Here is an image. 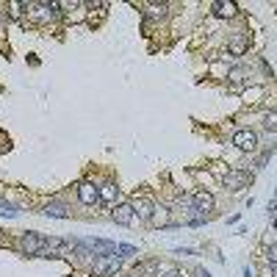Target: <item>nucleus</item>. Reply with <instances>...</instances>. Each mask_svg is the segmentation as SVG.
Returning <instances> with one entry per match:
<instances>
[{
	"instance_id": "6ab92c4d",
	"label": "nucleus",
	"mask_w": 277,
	"mask_h": 277,
	"mask_svg": "<svg viewBox=\"0 0 277 277\" xmlns=\"http://www.w3.org/2000/svg\"><path fill=\"white\" fill-rule=\"evenodd\" d=\"M269 263H277V244L269 247Z\"/></svg>"
},
{
	"instance_id": "b1692460",
	"label": "nucleus",
	"mask_w": 277,
	"mask_h": 277,
	"mask_svg": "<svg viewBox=\"0 0 277 277\" xmlns=\"http://www.w3.org/2000/svg\"><path fill=\"white\" fill-rule=\"evenodd\" d=\"M200 277H208V272H200Z\"/></svg>"
},
{
	"instance_id": "0eeeda50",
	"label": "nucleus",
	"mask_w": 277,
	"mask_h": 277,
	"mask_svg": "<svg viewBox=\"0 0 277 277\" xmlns=\"http://www.w3.org/2000/svg\"><path fill=\"white\" fill-rule=\"evenodd\" d=\"M214 14H216V17L230 19V17L239 14V6H236L233 0H216V3H214Z\"/></svg>"
},
{
	"instance_id": "f03ea898",
	"label": "nucleus",
	"mask_w": 277,
	"mask_h": 277,
	"mask_svg": "<svg viewBox=\"0 0 277 277\" xmlns=\"http://www.w3.org/2000/svg\"><path fill=\"white\" fill-rule=\"evenodd\" d=\"M19 249H23L25 255H39L45 249V239L39 233H23V239H19Z\"/></svg>"
},
{
	"instance_id": "f8f14e48",
	"label": "nucleus",
	"mask_w": 277,
	"mask_h": 277,
	"mask_svg": "<svg viewBox=\"0 0 277 277\" xmlns=\"http://www.w3.org/2000/svg\"><path fill=\"white\" fill-rule=\"evenodd\" d=\"M45 214L47 216H56V219H67V216H70V214H67V208L58 205V202H50V205L45 208Z\"/></svg>"
},
{
	"instance_id": "1a4fd4ad",
	"label": "nucleus",
	"mask_w": 277,
	"mask_h": 277,
	"mask_svg": "<svg viewBox=\"0 0 277 277\" xmlns=\"http://www.w3.org/2000/svg\"><path fill=\"white\" fill-rule=\"evenodd\" d=\"M247 183H249V175H247V172H227V175H225V186L233 188V191L244 188Z\"/></svg>"
},
{
	"instance_id": "393cba45",
	"label": "nucleus",
	"mask_w": 277,
	"mask_h": 277,
	"mask_svg": "<svg viewBox=\"0 0 277 277\" xmlns=\"http://www.w3.org/2000/svg\"><path fill=\"white\" fill-rule=\"evenodd\" d=\"M274 227H277V216H274Z\"/></svg>"
},
{
	"instance_id": "f3484780",
	"label": "nucleus",
	"mask_w": 277,
	"mask_h": 277,
	"mask_svg": "<svg viewBox=\"0 0 277 277\" xmlns=\"http://www.w3.org/2000/svg\"><path fill=\"white\" fill-rule=\"evenodd\" d=\"M0 214H3V216H14L17 211L9 205V202H3V200H0Z\"/></svg>"
},
{
	"instance_id": "f257e3e1",
	"label": "nucleus",
	"mask_w": 277,
	"mask_h": 277,
	"mask_svg": "<svg viewBox=\"0 0 277 277\" xmlns=\"http://www.w3.org/2000/svg\"><path fill=\"white\" fill-rule=\"evenodd\" d=\"M119 266H122V258L119 255H97L94 258V274L97 277H105V274H117Z\"/></svg>"
},
{
	"instance_id": "7ed1b4c3",
	"label": "nucleus",
	"mask_w": 277,
	"mask_h": 277,
	"mask_svg": "<svg viewBox=\"0 0 277 277\" xmlns=\"http://www.w3.org/2000/svg\"><path fill=\"white\" fill-rule=\"evenodd\" d=\"M233 144L239 147V150H255V144H258V136H255V131H249V127H244V131H236V136H233Z\"/></svg>"
},
{
	"instance_id": "9b49d317",
	"label": "nucleus",
	"mask_w": 277,
	"mask_h": 277,
	"mask_svg": "<svg viewBox=\"0 0 277 277\" xmlns=\"http://www.w3.org/2000/svg\"><path fill=\"white\" fill-rule=\"evenodd\" d=\"M133 211L139 214V219H150L153 216V202L150 200H139L136 205H133Z\"/></svg>"
},
{
	"instance_id": "412c9836",
	"label": "nucleus",
	"mask_w": 277,
	"mask_h": 277,
	"mask_svg": "<svg viewBox=\"0 0 277 277\" xmlns=\"http://www.w3.org/2000/svg\"><path fill=\"white\" fill-rule=\"evenodd\" d=\"M166 277H183V272H178V269H172V272H166Z\"/></svg>"
},
{
	"instance_id": "423d86ee",
	"label": "nucleus",
	"mask_w": 277,
	"mask_h": 277,
	"mask_svg": "<svg viewBox=\"0 0 277 277\" xmlns=\"http://www.w3.org/2000/svg\"><path fill=\"white\" fill-rule=\"evenodd\" d=\"M227 47H230V53H233V56H244V53H247V47H249V36H247V33H233V36H230V42H227Z\"/></svg>"
},
{
	"instance_id": "dca6fc26",
	"label": "nucleus",
	"mask_w": 277,
	"mask_h": 277,
	"mask_svg": "<svg viewBox=\"0 0 277 277\" xmlns=\"http://www.w3.org/2000/svg\"><path fill=\"white\" fill-rule=\"evenodd\" d=\"M19 9H28V3H9V14H11V17H19V14H23Z\"/></svg>"
},
{
	"instance_id": "6e6552de",
	"label": "nucleus",
	"mask_w": 277,
	"mask_h": 277,
	"mask_svg": "<svg viewBox=\"0 0 277 277\" xmlns=\"http://www.w3.org/2000/svg\"><path fill=\"white\" fill-rule=\"evenodd\" d=\"M194 211L202 214V216H205L208 211H214V197H211V194H208V191H197V194H194Z\"/></svg>"
},
{
	"instance_id": "2eb2a0df",
	"label": "nucleus",
	"mask_w": 277,
	"mask_h": 277,
	"mask_svg": "<svg viewBox=\"0 0 277 277\" xmlns=\"http://www.w3.org/2000/svg\"><path fill=\"white\" fill-rule=\"evenodd\" d=\"M263 125H266L269 131H277V111H269L266 117H263Z\"/></svg>"
},
{
	"instance_id": "39448f33",
	"label": "nucleus",
	"mask_w": 277,
	"mask_h": 277,
	"mask_svg": "<svg viewBox=\"0 0 277 277\" xmlns=\"http://www.w3.org/2000/svg\"><path fill=\"white\" fill-rule=\"evenodd\" d=\"M133 216H136V211H133V205H127V202H122V205H117L111 211V219L117 222V225H131Z\"/></svg>"
},
{
	"instance_id": "20e7f679",
	"label": "nucleus",
	"mask_w": 277,
	"mask_h": 277,
	"mask_svg": "<svg viewBox=\"0 0 277 277\" xmlns=\"http://www.w3.org/2000/svg\"><path fill=\"white\" fill-rule=\"evenodd\" d=\"M78 200L83 202V205H94V202H100V188L94 183H80L78 186Z\"/></svg>"
},
{
	"instance_id": "5701e85b",
	"label": "nucleus",
	"mask_w": 277,
	"mask_h": 277,
	"mask_svg": "<svg viewBox=\"0 0 277 277\" xmlns=\"http://www.w3.org/2000/svg\"><path fill=\"white\" fill-rule=\"evenodd\" d=\"M272 277H277V263H272Z\"/></svg>"
},
{
	"instance_id": "4468645a",
	"label": "nucleus",
	"mask_w": 277,
	"mask_h": 277,
	"mask_svg": "<svg viewBox=\"0 0 277 277\" xmlns=\"http://www.w3.org/2000/svg\"><path fill=\"white\" fill-rule=\"evenodd\" d=\"M166 14V3H150L147 6V17H164Z\"/></svg>"
},
{
	"instance_id": "ddd939ff",
	"label": "nucleus",
	"mask_w": 277,
	"mask_h": 277,
	"mask_svg": "<svg viewBox=\"0 0 277 277\" xmlns=\"http://www.w3.org/2000/svg\"><path fill=\"white\" fill-rule=\"evenodd\" d=\"M114 197H117V186H114V183H105L103 188H100V200H103V202H111Z\"/></svg>"
},
{
	"instance_id": "9d476101",
	"label": "nucleus",
	"mask_w": 277,
	"mask_h": 277,
	"mask_svg": "<svg viewBox=\"0 0 277 277\" xmlns=\"http://www.w3.org/2000/svg\"><path fill=\"white\" fill-rule=\"evenodd\" d=\"M150 222L155 227H166V225H169V211H166V208H153Z\"/></svg>"
},
{
	"instance_id": "a211bd4d",
	"label": "nucleus",
	"mask_w": 277,
	"mask_h": 277,
	"mask_svg": "<svg viewBox=\"0 0 277 277\" xmlns=\"http://www.w3.org/2000/svg\"><path fill=\"white\" fill-rule=\"evenodd\" d=\"M241 78H244V72H241V70H233V72H230V80H233V83H239Z\"/></svg>"
},
{
	"instance_id": "4be33fe9",
	"label": "nucleus",
	"mask_w": 277,
	"mask_h": 277,
	"mask_svg": "<svg viewBox=\"0 0 277 277\" xmlns=\"http://www.w3.org/2000/svg\"><path fill=\"white\" fill-rule=\"evenodd\" d=\"M244 277H252V269H249V266L244 269Z\"/></svg>"
},
{
	"instance_id": "aec40b11",
	"label": "nucleus",
	"mask_w": 277,
	"mask_h": 277,
	"mask_svg": "<svg viewBox=\"0 0 277 277\" xmlns=\"http://www.w3.org/2000/svg\"><path fill=\"white\" fill-rule=\"evenodd\" d=\"M119 252H125V255H136V247H127V244H122V247H119Z\"/></svg>"
}]
</instances>
